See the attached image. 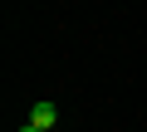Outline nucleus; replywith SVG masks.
<instances>
[{
    "label": "nucleus",
    "instance_id": "nucleus-1",
    "mask_svg": "<svg viewBox=\"0 0 147 132\" xmlns=\"http://www.w3.org/2000/svg\"><path fill=\"white\" fill-rule=\"evenodd\" d=\"M30 122H34V127H44V132H54L59 108H54V103H34V108H30Z\"/></svg>",
    "mask_w": 147,
    "mask_h": 132
},
{
    "label": "nucleus",
    "instance_id": "nucleus-2",
    "mask_svg": "<svg viewBox=\"0 0 147 132\" xmlns=\"http://www.w3.org/2000/svg\"><path fill=\"white\" fill-rule=\"evenodd\" d=\"M20 132H44V127H34V122H25V127H20Z\"/></svg>",
    "mask_w": 147,
    "mask_h": 132
}]
</instances>
